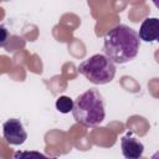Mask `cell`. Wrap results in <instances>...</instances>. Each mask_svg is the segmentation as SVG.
I'll list each match as a JSON object with an SVG mask.
<instances>
[{
    "mask_svg": "<svg viewBox=\"0 0 159 159\" xmlns=\"http://www.w3.org/2000/svg\"><path fill=\"white\" fill-rule=\"evenodd\" d=\"M120 147L123 155L128 159H139L144 152V145L142 144V142L134 138L132 133H128L127 135L122 137Z\"/></svg>",
    "mask_w": 159,
    "mask_h": 159,
    "instance_id": "obj_5",
    "label": "cell"
},
{
    "mask_svg": "<svg viewBox=\"0 0 159 159\" xmlns=\"http://www.w3.org/2000/svg\"><path fill=\"white\" fill-rule=\"evenodd\" d=\"M75 101H72L67 96H61L56 99V109L61 113H70L73 109Z\"/></svg>",
    "mask_w": 159,
    "mask_h": 159,
    "instance_id": "obj_7",
    "label": "cell"
},
{
    "mask_svg": "<svg viewBox=\"0 0 159 159\" xmlns=\"http://www.w3.org/2000/svg\"><path fill=\"white\" fill-rule=\"evenodd\" d=\"M103 42V51L114 63H125L133 60L140 47V37L135 30L127 25H117L111 29Z\"/></svg>",
    "mask_w": 159,
    "mask_h": 159,
    "instance_id": "obj_1",
    "label": "cell"
},
{
    "mask_svg": "<svg viewBox=\"0 0 159 159\" xmlns=\"http://www.w3.org/2000/svg\"><path fill=\"white\" fill-rule=\"evenodd\" d=\"M26 155H37V157H43L45 158V155H42L40 153H16L14 157L15 158H19V157H26Z\"/></svg>",
    "mask_w": 159,
    "mask_h": 159,
    "instance_id": "obj_8",
    "label": "cell"
},
{
    "mask_svg": "<svg viewBox=\"0 0 159 159\" xmlns=\"http://www.w3.org/2000/svg\"><path fill=\"white\" fill-rule=\"evenodd\" d=\"M139 37L145 42L159 41V19L147 17L140 25Z\"/></svg>",
    "mask_w": 159,
    "mask_h": 159,
    "instance_id": "obj_6",
    "label": "cell"
},
{
    "mask_svg": "<svg viewBox=\"0 0 159 159\" xmlns=\"http://www.w3.org/2000/svg\"><path fill=\"white\" fill-rule=\"evenodd\" d=\"M2 137L11 145H20L27 139V133L20 119L11 118L2 124Z\"/></svg>",
    "mask_w": 159,
    "mask_h": 159,
    "instance_id": "obj_4",
    "label": "cell"
},
{
    "mask_svg": "<svg viewBox=\"0 0 159 159\" xmlns=\"http://www.w3.org/2000/svg\"><path fill=\"white\" fill-rule=\"evenodd\" d=\"M72 114L76 122L84 127H96L101 124L106 117V111L99 92L92 88L80 94L75 99Z\"/></svg>",
    "mask_w": 159,
    "mask_h": 159,
    "instance_id": "obj_2",
    "label": "cell"
},
{
    "mask_svg": "<svg viewBox=\"0 0 159 159\" xmlns=\"http://www.w3.org/2000/svg\"><path fill=\"white\" fill-rule=\"evenodd\" d=\"M152 1H153V4L159 9V0H152Z\"/></svg>",
    "mask_w": 159,
    "mask_h": 159,
    "instance_id": "obj_9",
    "label": "cell"
},
{
    "mask_svg": "<svg viewBox=\"0 0 159 159\" xmlns=\"http://www.w3.org/2000/svg\"><path fill=\"white\" fill-rule=\"evenodd\" d=\"M78 71L93 84H106L114 78L116 65L108 56L96 53L83 61Z\"/></svg>",
    "mask_w": 159,
    "mask_h": 159,
    "instance_id": "obj_3",
    "label": "cell"
},
{
    "mask_svg": "<svg viewBox=\"0 0 159 159\" xmlns=\"http://www.w3.org/2000/svg\"><path fill=\"white\" fill-rule=\"evenodd\" d=\"M158 157H159V152H158V153H155V154L153 155V158H158Z\"/></svg>",
    "mask_w": 159,
    "mask_h": 159,
    "instance_id": "obj_10",
    "label": "cell"
}]
</instances>
